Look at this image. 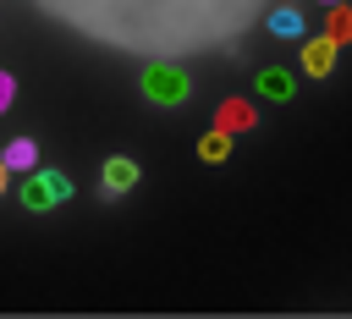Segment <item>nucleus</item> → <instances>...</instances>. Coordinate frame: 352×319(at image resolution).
<instances>
[{
  "label": "nucleus",
  "instance_id": "nucleus-1",
  "mask_svg": "<svg viewBox=\"0 0 352 319\" xmlns=\"http://www.w3.org/2000/svg\"><path fill=\"white\" fill-rule=\"evenodd\" d=\"M72 192H77V187H72V176H66V170H33V176L22 182V209L44 214V209H60Z\"/></svg>",
  "mask_w": 352,
  "mask_h": 319
},
{
  "label": "nucleus",
  "instance_id": "nucleus-2",
  "mask_svg": "<svg viewBox=\"0 0 352 319\" xmlns=\"http://www.w3.org/2000/svg\"><path fill=\"white\" fill-rule=\"evenodd\" d=\"M143 94L154 99V104H182L187 94H192V82H187V72H176V66H143Z\"/></svg>",
  "mask_w": 352,
  "mask_h": 319
},
{
  "label": "nucleus",
  "instance_id": "nucleus-3",
  "mask_svg": "<svg viewBox=\"0 0 352 319\" xmlns=\"http://www.w3.org/2000/svg\"><path fill=\"white\" fill-rule=\"evenodd\" d=\"M336 50H341V44H336L330 33L308 38V44H302V72H308V77H330V72H336Z\"/></svg>",
  "mask_w": 352,
  "mask_h": 319
},
{
  "label": "nucleus",
  "instance_id": "nucleus-4",
  "mask_svg": "<svg viewBox=\"0 0 352 319\" xmlns=\"http://www.w3.org/2000/svg\"><path fill=\"white\" fill-rule=\"evenodd\" d=\"M126 187H138V160L110 154L104 160V192H126Z\"/></svg>",
  "mask_w": 352,
  "mask_h": 319
},
{
  "label": "nucleus",
  "instance_id": "nucleus-5",
  "mask_svg": "<svg viewBox=\"0 0 352 319\" xmlns=\"http://www.w3.org/2000/svg\"><path fill=\"white\" fill-rule=\"evenodd\" d=\"M258 94H264V99H292V94H297V77L280 72V66H264V72H258Z\"/></svg>",
  "mask_w": 352,
  "mask_h": 319
},
{
  "label": "nucleus",
  "instance_id": "nucleus-6",
  "mask_svg": "<svg viewBox=\"0 0 352 319\" xmlns=\"http://www.w3.org/2000/svg\"><path fill=\"white\" fill-rule=\"evenodd\" d=\"M270 33L275 38H302V11L297 6H275L270 11Z\"/></svg>",
  "mask_w": 352,
  "mask_h": 319
},
{
  "label": "nucleus",
  "instance_id": "nucleus-7",
  "mask_svg": "<svg viewBox=\"0 0 352 319\" xmlns=\"http://www.w3.org/2000/svg\"><path fill=\"white\" fill-rule=\"evenodd\" d=\"M214 121H220L226 132H248V126H253V104H242V99H226Z\"/></svg>",
  "mask_w": 352,
  "mask_h": 319
},
{
  "label": "nucleus",
  "instance_id": "nucleus-8",
  "mask_svg": "<svg viewBox=\"0 0 352 319\" xmlns=\"http://www.w3.org/2000/svg\"><path fill=\"white\" fill-rule=\"evenodd\" d=\"M198 154H204L209 165H220V160L231 154V132H226V126H214V132H204V138H198Z\"/></svg>",
  "mask_w": 352,
  "mask_h": 319
},
{
  "label": "nucleus",
  "instance_id": "nucleus-9",
  "mask_svg": "<svg viewBox=\"0 0 352 319\" xmlns=\"http://www.w3.org/2000/svg\"><path fill=\"white\" fill-rule=\"evenodd\" d=\"M11 170H33V160H38V148H33V138H16V143H6V154H0Z\"/></svg>",
  "mask_w": 352,
  "mask_h": 319
},
{
  "label": "nucleus",
  "instance_id": "nucleus-10",
  "mask_svg": "<svg viewBox=\"0 0 352 319\" xmlns=\"http://www.w3.org/2000/svg\"><path fill=\"white\" fill-rule=\"evenodd\" d=\"M324 33H330L336 44H346V38H352V11H346L341 0H336V11H330V28H324Z\"/></svg>",
  "mask_w": 352,
  "mask_h": 319
},
{
  "label": "nucleus",
  "instance_id": "nucleus-11",
  "mask_svg": "<svg viewBox=\"0 0 352 319\" xmlns=\"http://www.w3.org/2000/svg\"><path fill=\"white\" fill-rule=\"evenodd\" d=\"M11 94H16V77L0 72V110H11Z\"/></svg>",
  "mask_w": 352,
  "mask_h": 319
},
{
  "label": "nucleus",
  "instance_id": "nucleus-12",
  "mask_svg": "<svg viewBox=\"0 0 352 319\" xmlns=\"http://www.w3.org/2000/svg\"><path fill=\"white\" fill-rule=\"evenodd\" d=\"M6 176H11V165H6V160H0V192H6Z\"/></svg>",
  "mask_w": 352,
  "mask_h": 319
},
{
  "label": "nucleus",
  "instance_id": "nucleus-13",
  "mask_svg": "<svg viewBox=\"0 0 352 319\" xmlns=\"http://www.w3.org/2000/svg\"><path fill=\"white\" fill-rule=\"evenodd\" d=\"M324 6H336V0H324Z\"/></svg>",
  "mask_w": 352,
  "mask_h": 319
}]
</instances>
